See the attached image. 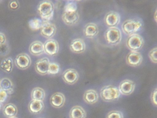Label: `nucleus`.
<instances>
[{"label":"nucleus","mask_w":157,"mask_h":118,"mask_svg":"<svg viewBox=\"0 0 157 118\" xmlns=\"http://www.w3.org/2000/svg\"><path fill=\"white\" fill-rule=\"evenodd\" d=\"M50 63L49 59L47 57H44L38 59L35 63L36 71L40 75H47L48 74Z\"/></svg>","instance_id":"obj_12"},{"label":"nucleus","mask_w":157,"mask_h":118,"mask_svg":"<svg viewBox=\"0 0 157 118\" xmlns=\"http://www.w3.org/2000/svg\"><path fill=\"white\" fill-rule=\"evenodd\" d=\"M10 52V46L8 43L0 45V56L4 57L9 54Z\"/></svg>","instance_id":"obj_29"},{"label":"nucleus","mask_w":157,"mask_h":118,"mask_svg":"<svg viewBox=\"0 0 157 118\" xmlns=\"http://www.w3.org/2000/svg\"><path fill=\"white\" fill-rule=\"evenodd\" d=\"M83 99L86 104H94L98 102L99 96L97 91L93 89L87 90L84 93Z\"/></svg>","instance_id":"obj_18"},{"label":"nucleus","mask_w":157,"mask_h":118,"mask_svg":"<svg viewBox=\"0 0 157 118\" xmlns=\"http://www.w3.org/2000/svg\"><path fill=\"white\" fill-rule=\"evenodd\" d=\"M65 96L62 93L58 92L53 94L50 99L52 106L56 108H60L64 105L65 103Z\"/></svg>","instance_id":"obj_15"},{"label":"nucleus","mask_w":157,"mask_h":118,"mask_svg":"<svg viewBox=\"0 0 157 118\" xmlns=\"http://www.w3.org/2000/svg\"><path fill=\"white\" fill-rule=\"evenodd\" d=\"M71 51L76 54L84 53L86 49V44L84 40L76 39L73 40L70 45Z\"/></svg>","instance_id":"obj_16"},{"label":"nucleus","mask_w":157,"mask_h":118,"mask_svg":"<svg viewBox=\"0 0 157 118\" xmlns=\"http://www.w3.org/2000/svg\"><path fill=\"white\" fill-rule=\"evenodd\" d=\"M7 42L6 37L2 32H0V45Z\"/></svg>","instance_id":"obj_35"},{"label":"nucleus","mask_w":157,"mask_h":118,"mask_svg":"<svg viewBox=\"0 0 157 118\" xmlns=\"http://www.w3.org/2000/svg\"><path fill=\"white\" fill-rule=\"evenodd\" d=\"M148 57L152 62L157 64V47L153 48L149 52Z\"/></svg>","instance_id":"obj_31"},{"label":"nucleus","mask_w":157,"mask_h":118,"mask_svg":"<svg viewBox=\"0 0 157 118\" xmlns=\"http://www.w3.org/2000/svg\"><path fill=\"white\" fill-rule=\"evenodd\" d=\"M11 118H18L16 117H14Z\"/></svg>","instance_id":"obj_38"},{"label":"nucleus","mask_w":157,"mask_h":118,"mask_svg":"<svg viewBox=\"0 0 157 118\" xmlns=\"http://www.w3.org/2000/svg\"><path fill=\"white\" fill-rule=\"evenodd\" d=\"M60 70V66L57 62H50L49 67L48 74L51 75H56L58 74Z\"/></svg>","instance_id":"obj_28"},{"label":"nucleus","mask_w":157,"mask_h":118,"mask_svg":"<svg viewBox=\"0 0 157 118\" xmlns=\"http://www.w3.org/2000/svg\"><path fill=\"white\" fill-rule=\"evenodd\" d=\"M45 21L38 18H32L29 21V26L32 30L36 31L41 29Z\"/></svg>","instance_id":"obj_25"},{"label":"nucleus","mask_w":157,"mask_h":118,"mask_svg":"<svg viewBox=\"0 0 157 118\" xmlns=\"http://www.w3.org/2000/svg\"><path fill=\"white\" fill-rule=\"evenodd\" d=\"M104 20L105 24L109 27H117L121 22V15L116 11H111L105 15Z\"/></svg>","instance_id":"obj_8"},{"label":"nucleus","mask_w":157,"mask_h":118,"mask_svg":"<svg viewBox=\"0 0 157 118\" xmlns=\"http://www.w3.org/2000/svg\"><path fill=\"white\" fill-rule=\"evenodd\" d=\"M37 11L42 20L49 21L52 19L54 14V4L49 0L41 1L38 5Z\"/></svg>","instance_id":"obj_2"},{"label":"nucleus","mask_w":157,"mask_h":118,"mask_svg":"<svg viewBox=\"0 0 157 118\" xmlns=\"http://www.w3.org/2000/svg\"><path fill=\"white\" fill-rule=\"evenodd\" d=\"M151 100L152 104L157 107V88L154 89L151 95Z\"/></svg>","instance_id":"obj_32"},{"label":"nucleus","mask_w":157,"mask_h":118,"mask_svg":"<svg viewBox=\"0 0 157 118\" xmlns=\"http://www.w3.org/2000/svg\"><path fill=\"white\" fill-rule=\"evenodd\" d=\"M77 3L75 1H68L66 2V4L64 6V12L67 13H71L77 11Z\"/></svg>","instance_id":"obj_27"},{"label":"nucleus","mask_w":157,"mask_h":118,"mask_svg":"<svg viewBox=\"0 0 157 118\" xmlns=\"http://www.w3.org/2000/svg\"><path fill=\"white\" fill-rule=\"evenodd\" d=\"M14 67V62L11 57H6L2 60L0 64V67L6 72H11Z\"/></svg>","instance_id":"obj_24"},{"label":"nucleus","mask_w":157,"mask_h":118,"mask_svg":"<svg viewBox=\"0 0 157 118\" xmlns=\"http://www.w3.org/2000/svg\"><path fill=\"white\" fill-rule=\"evenodd\" d=\"M2 107V103H0V109H1Z\"/></svg>","instance_id":"obj_37"},{"label":"nucleus","mask_w":157,"mask_h":118,"mask_svg":"<svg viewBox=\"0 0 157 118\" xmlns=\"http://www.w3.org/2000/svg\"><path fill=\"white\" fill-rule=\"evenodd\" d=\"M121 93L119 88L112 85L103 86L100 90V96L103 101L112 102L118 100Z\"/></svg>","instance_id":"obj_3"},{"label":"nucleus","mask_w":157,"mask_h":118,"mask_svg":"<svg viewBox=\"0 0 157 118\" xmlns=\"http://www.w3.org/2000/svg\"><path fill=\"white\" fill-rule=\"evenodd\" d=\"M154 18H155V20L157 23V9L156 10L155 12V15H154Z\"/></svg>","instance_id":"obj_36"},{"label":"nucleus","mask_w":157,"mask_h":118,"mask_svg":"<svg viewBox=\"0 0 157 118\" xmlns=\"http://www.w3.org/2000/svg\"><path fill=\"white\" fill-rule=\"evenodd\" d=\"M8 95L6 91L0 89V103L2 104L4 103L6 101Z\"/></svg>","instance_id":"obj_33"},{"label":"nucleus","mask_w":157,"mask_h":118,"mask_svg":"<svg viewBox=\"0 0 157 118\" xmlns=\"http://www.w3.org/2000/svg\"><path fill=\"white\" fill-rule=\"evenodd\" d=\"M31 58L27 54L23 53L19 54L15 59L14 63L18 68L25 70L28 68L31 64Z\"/></svg>","instance_id":"obj_6"},{"label":"nucleus","mask_w":157,"mask_h":118,"mask_svg":"<svg viewBox=\"0 0 157 118\" xmlns=\"http://www.w3.org/2000/svg\"><path fill=\"white\" fill-rule=\"evenodd\" d=\"M0 89L6 91L13 89V82L8 78H4L0 80Z\"/></svg>","instance_id":"obj_26"},{"label":"nucleus","mask_w":157,"mask_h":118,"mask_svg":"<svg viewBox=\"0 0 157 118\" xmlns=\"http://www.w3.org/2000/svg\"><path fill=\"white\" fill-rule=\"evenodd\" d=\"M106 118H124L122 112L119 110H112L108 113Z\"/></svg>","instance_id":"obj_30"},{"label":"nucleus","mask_w":157,"mask_h":118,"mask_svg":"<svg viewBox=\"0 0 157 118\" xmlns=\"http://www.w3.org/2000/svg\"><path fill=\"white\" fill-rule=\"evenodd\" d=\"M57 32V27L55 24L49 21H45L44 25L40 29V34L44 38L52 39Z\"/></svg>","instance_id":"obj_13"},{"label":"nucleus","mask_w":157,"mask_h":118,"mask_svg":"<svg viewBox=\"0 0 157 118\" xmlns=\"http://www.w3.org/2000/svg\"><path fill=\"white\" fill-rule=\"evenodd\" d=\"M44 52L50 56L58 54L59 50V45L56 40L49 39L44 43Z\"/></svg>","instance_id":"obj_9"},{"label":"nucleus","mask_w":157,"mask_h":118,"mask_svg":"<svg viewBox=\"0 0 157 118\" xmlns=\"http://www.w3.org/2000/svg\"><path fill=\"white\" fill-rule=\"evenodd\" d=\"M79 77L78 71L73 68L66 69L62 74L63 81L70 85L75 84L78 81Z\"/></svg>","instance_id":"obj_7"},{"label":"nucleus","mask_w":157,"mask_h":118,"mask_svg":"<svg viewBox=\"0 0 157 118\" xmlns=\"http://www.w3.org/2000/svg\"><path fill=\"white\" fill-rule=\"evenodd\" d=\"M29 52L35 56H39L44 53V43L40 41H35L29 45Z\"/></svg>","instance_id":"obj_19"},{"label":"nucleus","mask_w":157,"mask_h":118,"mask_svg":"<svg viewBox=\"0 0 157 118\" xmlns=\"http://www.w3.org/2000/svg\"><path fill=\"white\" fill-rule=\"evenodd\" d=\"M69 116L70 118H86V113L82 107L75 106L70 110Z\"/></svg>","instance_id":"obj_21"},{"label":"nucleus","mask_w":157,"mask_h":118,"mask_svg":"<svg viewBox=\"0 0 157 118\" xmlns=\"http://www.w3.org/2000/svg\"><path fill=\"white\" fill-rule=\"evenodd\" d=\"M79 14L77 11L71 13L63 12L62 18L63 21L67 26H72L77 24L79 20Z\"/></svg>","instance_id":"obj_14"},{"label":"nucleus","mask_w":157,"mask_h":118,"mask_svg":"<svg viewBox=\"0 0 157 118\" xmlns=\"http://www.w3.org/2000/svg\"><path fill=\"white\" fill-rule=\"evenodd\" d=\"M83 31L85 37L90 39H92L98 34V27L95 23L90 22L88 23L85 26Z\"/></svg>","instance_id":"obj_17"},{"label":"nucleus","mask_w":157,"mask_h":118,"mask_svg":"<svg viewBox=\"0 0 157 118\" xmlns=\"http://www.w3.org/2000/svg\"><path fill=\"white\" fill-rule=\"evenodd\" d=\"M122 32L117 27H109L105 32V39L106 41L112 45H117L121 41Z\"/></svg>","instance_id":"obj_4"},{"label":"nucleus","mask_w":157,"mask_h":118,"mask_svg":"<svg viewBox=\"0 0 157 118\" xmlns=\"http://www.w3.org/2000/svg\"><path fill=\"white\" fill-rule=\"evenodd\" d=\"M135 88V83L130 79L123 80L119 84V91L123 95H130L134 92Z\"/></svg>","instance_id":"obj_10"},{"label":"nucleus","mask_w":157,"mask_h":118,"mask_svg":"<svg viewBox=\"0 0 157 118\" xmlns=\"http://www.w3.org/2000/svg\"><path fill=\"white\" fill-rule=\"evenodd\" d=\"M144 23L141 18H134L127 19L123 23L122 30L124 34L130 36L135 34H138V32L143 30Z\"/></svg>","instance_id":"obj_1"},{"label":"nucleus","mask_w":157,"mask_h":118,"mask_svg":"<svg viewBox=\"0 0 157 118\" xmlns=\"http://www.w3.org/2000/svg\"><path fill=\"white\" fill-rule=\"evenodd\" d=\"M9 7L13 9H16L17 8H18V6H19V4H18V2L17 1H11L10 3H9Z\"/></svg>","instance_id":"obj_34"},{"label":"nucleus","mask_w":157,"mask_h":118,"mask_svg":"<svg viewBox=\"0 0 157 118\" xmlns=\"http://www.w3.org/2000/svg\"><path fill=\"white\" fill-rule=\"evenodd\" d=\"M46 93L45 90L40 87H35L32 90L31 93L32 100L42 101L46 98Z\"/></svg>","instance_id":"obj_22"},{"label":"nucleus","mask_w":157,"mask_h":118,"mask_svg":"<svg viewBox=\"0 0 157 118\" xmlns=\"http://www.w3.org/2000/svg\"><path fill=\"white\" fill-rule=\"evenodd\" d=\"M144 38L139 34L130 35L126 41L127 48L132 51H138L144 47Z\"/></svg>","instance_id":"obj_5"},{"label":"nucleus","mask_w":157,"mask_h":118,"mask_svg":"<svg viewBox=\"0 0 157 118\" xmlns=\"http://www.w3.org/2000/svg\"><path fill=\"white\" fill-rule=\"evenodd\" d=\"M45 105L42 101L32 100L29 104L28 108L29 112L34 115L41 113L44 109Z\"/></svg>","instance_id":"obj_20"},{"label":"nucleus","mask_w":157,"mask_h":118,"mask_svg":"<svg viewBox=\"0 0 157 118\" xmlns=\"http://www.w3.org/2000/svg\"><path fill=\"white\" fill-rule=\"evenodd\" d=\"M143 60L142 54L138 51H132L128 54L126 57V63L132 67L140 66Z\"/></svg>","instance_id":"obj_11"},{"label":"nucleus","mask_w":157,"mask_h":118,"mask_svg":"<svg viewBox=\"0 0 157 118\" xmlns=\"http://www.w3.org/2000/svg\"><path fill=\"white\" fill-rule=\"evenodd\" d=\"M3 112L6 117L13 118L17 115V108L13 104H7L4 106Z\"/></svg>","instance_id":"obj_23"}]
</instances>
